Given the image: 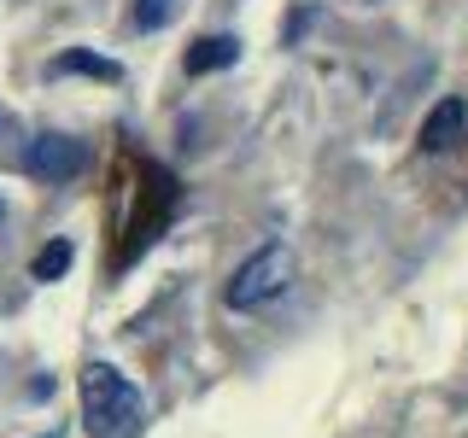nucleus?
Returning a JSON list of instances; mask_svg holds the SVG:
<instances>
[{
	"label": "nucleus",
	"mask_w": 468,
	"mask_h": 438,
	"mask_svg": "<svg viewBox=\"0 0 468 438\" xmlns=\"http://www.w3.org/2000/svg\"><path fill=\"white\" fill-rule=\"evenodd\" d=\"M0 129H6V117H0Z\"/></svg>",
	"instance_id": "1a4fd4ad"
},
{
	"label": "nucleus",
	"mask_w": 468,
	"mask_h": 438,
	"mask_svg": "<svg viewBox=\"0 0 468 438\" xmlns=\"http://www.w3.org/2000/svg\"><path fill=\"white\" fill-rule=\"evenodd\" d=\"M41 438H53V433H41Z\"/></svg>",
	"instance_id": "9d476101"
},
{
	"label": "nucleus",
	"mask_w": 468,
	"mask_h": 438,
	"mask_svg": "<svg viewBox=\"0 0 468 438\" xmlns=\"http://www.w3.org/2000/svg\"><path fill=\"white\" fill-rule=\"evenodd\" d=\"M176 18V0H135V29H165Z\"/></svg>",
	"instance_id": "6e6552de"
},
{
	"label": "nucleus",
	"mask_w": 468,
	"mask_h": 438,
	"mask_svg": "<svg viewBox=\"0 0 468 438\" xmlns=\"http://www.w3.org/2000/svg\"><path fill=\"white\" fill-rule=\"evenodd\" d=\"M48 77H94V82H123V65H117V58L88 53V47H70V53H58L53 65H48Z\"/></svg>",
	"instance_id": "423d86ee"
},
{
	"label": "nucleus",
	"mask_w": 468,
	"mask_h": 438,
	"mask_svg": "<svg viewBox=\"0 0 468 438\" xmlns=\"http://www.w3.org/2000/svg\"><path fill=\"white\" fill-rule=\"evenodd\" d=\"M24 170L36 175V182H77L88 170V146L77 135H36L24 152Z\"/></svg>",
	"instance_id": "7ed1b4c3"
},
{
	"label": "nucleus",
	"mask_w": 468,
	"mask_h": 438,
	"mask_svg": "<svg viewBox=\"0 0 468 438\" xmlns=\"http://www.w3.org/2000/svg\"><path fill=\"white\" fill-rule=\"evenodd\" d=\"M82 427L88 438H135L141 433V391L112 362L82 369Z\"/></svg>",
	"instance_id": "f257e3e1"
},
{
	"label": "nucleus",
	"mask_w": 468,
	"mask_h": 438,
	"mask_svg": "<svg viewBox=\"0 0 468 438\" xmlns=\"http://www.w3.org/2000/svg\"><path fill=\"white\" fill-rule=\"evenodd\" d=\"M463 129H468V106L457 94L439 99V106L428 111V123H421V152H451V146L463 141Z\"/></svg>",
	"instance_id": "20e7f679"
},
{
	"label": "nucleus",
	"mask_w": 468,
	"mask_h": 438,
	"mask_svg": "<svg viewBox=\"0 0 468 438\" xmlns=\"http://www.w3.org/2000/svg\"><path fill=\"white\" fill-rule=\"evenodd\" d=\"M182 65H187V77H211V70L240 65V36H199Z\"/></svg>",
	"instance_id": "39448f33"
},
{
	"label": "nucleus",
	"mask_w": 468,
	"mask_h": 438,
	"mask_svg": "<svg viewBox=\"0 0 468 438\" xmlns=\"http://www.w3.org/2000/svg\"><path fill=\"white\" fill-rule=\"evenodd\" d=\"M287 281H292V252L282 240H270L229 275L223 298H229V310H263V304H275L287 292Z\"/></svg>",
	"instance_id": "f03ea898"
},
{
	"label": "nucleus",
	"mask_w": 468,
	"mask_h": 438,
	"mask_svg": "<svg viewBox=\"0 0 468 438\" xmlns=\"http://www.w3.org/2000/svg\"><path fill=\"white\" fill-rule=\"evenodd\" d=\"M70 263H77V245H70V240H48L36 252V263H29V275H36V281H58Z\"/></svg>",
	"instance_id": "0eeeda50"
}]
</instances>
